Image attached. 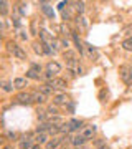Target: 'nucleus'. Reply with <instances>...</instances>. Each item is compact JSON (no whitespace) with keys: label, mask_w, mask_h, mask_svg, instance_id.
Wrapping results in <instances>:
<instances>
[{"label":"nucleus","mask_w":132,"mask_h":149,"mask_svg":"<svg viewBox=\"0 0 132 149\" xmlns=\"http://www.w3.org/2000/svg\"><path fill=\"white\" fill-rule=\"evenodd\" d=\"M63 141H64V136L63 138H53V139H50V141L46 143V148L48 149H56L59 144H63Z\"/></svg>","instance_id":"obj_8"},{"label":"nucleus","mask_w":132,"mask_h":149,"mask_svg":"<svg viewBox=\"0 0 132 149\" xmlns=\"http://www.w3.org/2000/svg\"><path fill=\"white\" fill-rule=\"evenodd\" d=\"M7 12H8V2H0V13L2 15H7Z\"/></svg>","instance_id":"obj_20"},{"label":"nucleus","mask_w":132,"mask_h":149,"mask_svg":"<svg viewBox=\"0 0 132 149\" xmlns=\"http://www.w3.org/2000/svg\"><path fill=\"white\" fill-rule=\"evenodd\" d=\"M26 78H30V80H40V73H37L35 70H28L26 71Z\"/></svg>","instance_id":"obj_17"},{"label":"nucleus","mask_w":132,"mask_h":149,"mask_svg":"<svg viewBox=\"0 0 132 149\" xmlns=\"http://www.w3.org/2000/svg\"><path fill=\"white\" fill-rule=\"evenodd\" d=\"M48 113H50V114H53V116H56V114H58V109H56L55 106H50V109H48Z\"/></svg>","instance_id":"obj_26"},{"label":"nucleus","mask_w":132,"mask_h":149,"mask_svg":"<svg viewBox=\"0 0 132 149\" xmlns=\"http://www.w3.org/2000/svg\"><path fill=\"white\" fill-rule=\"evenodd\" d=\"M18 37H20L21 40H26V38H28V35H26V32H20V33H18Z\"/></svg>","instance_id":"obj_29"},{"label":"nucleus","mask_w":132,"mask_h":149,"mask_svg":"<svg viewBox=\"0 0 132 149\" xmlns=\"http://www.w3.org/2000/svg\"><path fill=\"white\" fill-rule=\"evenodd\" d=\"M3 149H13L12 146H3Z\"/></svg>","instance_id":"obj_32"},{"label":"nucleus","mask_w":132,"mask_h":149,"mask_svg":"<svg viewBox=\"0 0 132 149\" xmlns=\"http://www.w3.org/2000/svg\"><path fill=\"white\" fill-rule=\"evenodd\" d=\"M41 10L46 13V17H50V18H55V12H53V8L48 5V3H43V5H41Z\"/></svg>","instance_id":"obj_15"},{"label":"nucleus","mask_w":132,"mask_h":149,"mask_svg":"<svg viewBox=\"0 0 132 149\" xmlns=\"http://www.w3.org/2000/svg\"><path fill=\"white\" fill-rule=\"evenodd\" d=\"M33 101L38 103V104H43V103L46 101V95H43L41 91H35L33 93Z\"/></svg>","instance_id":"obj_11"},{"label":"nucleus","mask_w":132,"mask_h":149,"mask_svg":"<svg viewBox=\"0 0 132 149\" xmlns=\"http://www.w3.org/2000/svg\"><path fill=\"white\" fill-rule=\"evenodd\" d=\"M48 85H50L51 90H66L68 83H66V80H63V78H53L51 81H48Z\"/></svg>","instance_id":"obj_4"},{"label":"nucleus","mask_w":132,"mask_h":149,"mask_svg":"<svg viewBox=\"0 0 132 149\" xmlns=\"http://www.w3.org/2000/svg\"><path fill=\"white\" fill-rule=\"evenodd\" d=\"M69 129H71V131L83 129V123L79 121V119H71V121H69Z\"/></svg>","instance_id":"obj_13"},{"label":"nucleus","mask_w":132,"mask_h":149,"mask_svg":"<svg viewBox=\"0 0 132 149\" xmlns=\"http://www.w3.org/2000/svg\"><path fill=\"white\" fill-rule=\"evenodd\" d=\"M76 22H78V25L81 23V27H83V28H86V25H88V23L84 22V18H83V17H78V18H76Z\"/></svg>","instance_id":"obj_23"},{"label":"nucleus","mask_w":132,"mask_h":149,"mask_svg":"<svg viewBox=\"0 0 132 149\" xmlns=\"http://www.w3.org/2000/svg\"><path fill=\"white\" fill-rule=\"evenodd\" d=\"M94 144H96V146H97L99 149H104V148H106V144L102 143V141H99V139H96V141H94Z\"/></svg>","instance_id":"obj_25"},{"label":"nucleus","mask_w":132,"mask_h":149,"mask_svg":"<svg viewBox=\"0 0 132 149\" xmlns=\"http://www.w3.org/2000/svg\"><path fill=\"white\" fill-rule=\"evenodd\" d=\"M122 48H124V50H127V52H132V37L126 38V40L122 42Z\"/></svg>","instance_id":"obj_16"},{"label":"nucleus","mask_w":132,"mask_h":149,"mask_svg":"<svg viewBox=\"0 0 132 149\" xmlns=\"http://www.w3.org/2000/svg\"><path fill=\"white\" fill-rule=\"evenodd\" d=\"M53 103H55L56 106H59V104H66V103H68V96L64 95V93H58V95L53 96Z\"/></svg>","instance_id":"obj_7"},{"label":"nucleus","mask_w":132,"mask_h":149,"mask_svg":"<svg viewBox=\"0 0 132 149\" xmlns=\"http://www.w3.org/2000/svg\"><path fill=\"white\" fill-rule=\"evenodd\" d=\"M124 33H126V35H131V37H132V25H129V27L124 28Z\"/></svg>","instance_id":"obj_27"},{"label":"nucleus","mask_w":132,"mask_h":149,"mask_svg":"<svg viewBox=\"0 0 132 149\" xmlns=\"http://www.w3.org/2000/svg\"><path fill=\"white\" fill-rule=\"evenodd\" d=\"M94 133H96V126H94V124H88V126H83V129L79 131V134H81V136H83L86 141L93 138V136H94Z\"/></svg>","instance_id":"obj_6"},{"label":"nucleus","mask_w":132,"mask_h":149,"mask_svg":"<svg viewBox=\"0 0 132 149\" xmlns=\"http://www.w3.org/2000/svg\"><path fill=\"white\" fill-rule=\"evenodd\" d=\"M35 143L37 144H46L48 143V133H37V136H35Z\"/></svg>","instance_id":"obj_12"},{"label":"nucleus","mask_w":132,"mask_h":149,"mask_svg":"<svg viewBox=\"0 0 132 149\" xmlns=\"http://www.w3.org/2000/svg\"><path fill=\"white\" fill-rule=\"evenodd\" d=\"M61 15H63V18H64V20H69V18H71V17H69V12H66V10H63V12H61Z\"/></svg>","instance_id":"obj_28"},{"label":"nucleus","mask_w":132,"mask_h":149,"mask_svg":"<svg viewBox=\"0 0 132 149\" xmlns=\"http://www.w3.org/2000/svg\"><path fill=\"white\" fill-rule=\"evenodd\" d=\"M2 88H3V91H7V93H10L15 86H13V83H10V81H2Z\"/></svg>","instance_id":"obj_19"},{"label":"nucleus","mask_w":132,"mask_h":149,"mask_svg":"<svg viewBox=\"0 0 132 149\" xmlns=\"http://www.w3.org/2000/svg\"><path fill=\"white\" fill-rule=\"evenodd\" d=\"M46 71H50V73H53V74H56V73H59V71H61V65L56 63V61H50V63L46 65Z\"/></svg>","instance_id":"obj_9"},{"label":"nucleus","mask_w":132,"mask_h":149,"mask_svg":"<svg viewBox=\"0 0 132 149\" xmlns=\"http://www.w3.org/2000/svg\"><path fill=\"white\" fill-rule=\"evenodd\" d=\"M13 86L17 90H25V86H28V81H26V78H15L13 80Z\"/></svg>","instance_id":"obj_10"},{"label":"nucleus","mask_w":132,"mask_h":149,"mask_svg":"<svg viewBox=\"0 0 132 149\" xmlns=\"http://www.w3.org/2000/svg\"><path fill=\"white\" fill-rule=\"evenodd\" d=\"M7 47H8V50H10V53L13 55V56H17L18 60H26V53L23 52V48L18 47L17 43L8 42V43H7Z\"/></svg>","instance_id":"obj_1"},{"label":"nucleus","mask_w":132,"mask_h":149,"mask_svg":"<svg viewBox=\"0 0 132 149\" xmlns=\"http://www.w3.org/2000/svg\"><path fill=\"white\" fill-rule=\"evenodd\" d=\"M86 143V139L81 136V134H78V136H74L73 138V141H71V144L73 146H76V148H79V146H83V144Z\"/></svg>","instance_id":"obj_14"},{"label":"nucleus","mask_w":132,"mask_h":149,"mask_svg":"<svg viewBox=\"0 0 132 149\" xmlns=\"http://www.w3.org/2000/svg\"><path fill=\"white\" fill-rule=\"evenodd\" d=\"M38 91H41V93H43V95H50V93H51V88H50V85H48V83H45V85H41V86H40V90H38Z\"/></svg>","instance_id":"obj_21"},{"label":"nucleus","mask_w":132,"mask_h":149,"mask_svg":"<svg viewBox=\"0 0 132 149\" xmlns=\"http://www.w3.org/2000/svg\"><path fill=\"white\" fill-rule=\"evenodd\" d=\"M32 149H41V148H40V144H33V148Z\"/></svg>","instance_id":"obj_31"},{"label":"nucleus","mask_w":132,"mask_h":149,"mask_svg":"<svg viewBox=\"0 0 132 149\" xmlns=\"http://www.w3.org/2000/svg\"><path fill=\"white\" fill-rule=\"evenodd\" d=\"M15 100L20 103V104H32V103H35V101H33V93H26V91L18 93Z\"/></svg>","instance_id":"obj_3"},{"label":"nucleus","mask_w":132,"mask_h":149,"mask_svg":"<svg viewBox=\"0 0 132 149\" xmlns=\"http://www.w3.org/2000/svg\"><path fill=\"white\" fill-rule=\"evenodd\" d=\"M33 50H35L37 53L43 55L45 53V45H43V43H33Z\"/></svg>","instance_id":"obj_18"},{"label":"nucleus","mask_w":132,"mask_h":149,"mask_svg":"<svg viewBox=\"0 0 132 149\" xmlns=\"http://www.w3.org/2000/svg\"><path fill=\"white\" fill-rule=\"evenodd\" d=\"M30 68L35 70L37 73H41V66H40V65H37V63H32V66H30Z\"/></svg>","instance_id":"obj_24"},{"label":"nucleus","mask_w":132,"mask_h":149,"mask_svg":"<svg viewBox=\"0 0 132 149\" xmlns=\"http://www.w3.org/2000/svg\"><path fill=\"white\" fill-rule=\"evenodd\" d=\"M7 136H8L10 139H17V134H15V133H12V131H10L8 134H7Z\"/></svg>","instance_id":"obj_30"},{"label":"nucleus","mask_w":132,"mask_h":149,"mask_svg":"<svg viewBox=\"0 0 132 149\" xmlns=\"http://www.w3.org/2000/svg\"><path fill=\"white\" fill-rule=\"evenodd\" d=\"M121 78L126 85H132V68L129 66H121Z\"/></svg>","instance_id":"obj_5"},{"label":"nucleus","mask_w":132,"mask_h":149,"mask_svg":"<svg viewBox=\"0 0 132 149\" xmlns=\"http://www.w3.org/2000/svg\"><path fill=\"white\" fill-rule=\"evenodd\" d=\"M74 5H76V10H78L79 13L84 12V3H83V2H74Z\"/></svg>","instance_id":"obj_22"},{"label":"nucleus","mask_w":132,"mask_h":149,"mask_svg":"<svg viewBox=\"0 0 132 149\" xmlns=\"http://www.w3.org/2000/svg\"><path fill=\"white\" fill-rule=\"evenodd\" d=\"M38 35H40V38H41V43L43 45H48V47H53V43H55V37H53V33H50L48 30H40L38 32Z\"/></svg>","instance_id":"obj_2"}]
</instances>
